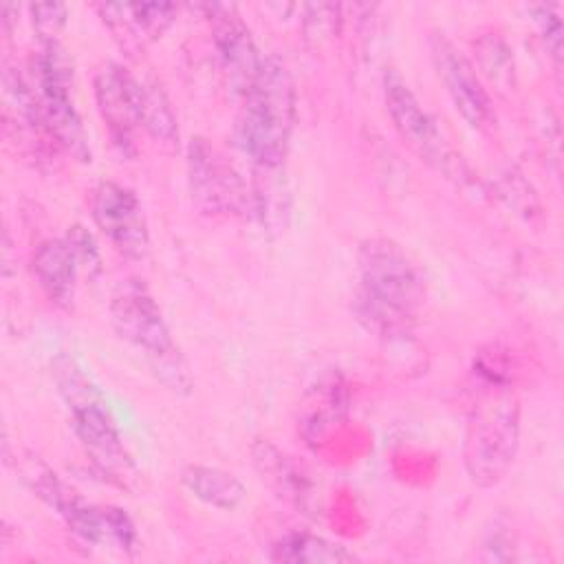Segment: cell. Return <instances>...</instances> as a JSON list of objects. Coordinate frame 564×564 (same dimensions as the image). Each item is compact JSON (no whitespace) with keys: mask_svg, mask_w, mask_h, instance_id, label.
<instances>
[{"mask_svg":"<svg viewBox=\"0 0 564 564\" xmlns=\"http://www.w3.org/2000/svg\"><path fill=\"white\" fill-rule=\"evenodd\" d=\"M425 275L397 240L366 238L357 251V286L352 311L377 337L405 339L425 302Z\"/></svg>","mask_w":564,"mask_h":564,"instance_id":"6da1fadb","label":"cell"},{"mask_svg":"<svg viewBox=\"0 0 564 564\" xmlns=\"http://www.w3.org/2000/svg\"><path fill=\"white\" fill-rule=\"evenodd\" d=\"M478 388L465 425L463 465L469 480L489 489L511 469L520 445V399L498 364L476 366Z\"/></svg>","mask_w":564,"mask_h":564,"instance_id":"7a4b0ae2","label":"cell"},{"mask_svg":"<svg viewBox=\"0 0 564 564\" xmlns=\"http://www.w3.org/2000/svg\"><path fill=\"white\" fill-rule=\"evenodd\" d=\"M236 143L258 170H280L295 126V82L278 55H264L240 97Z\"/></svg>","mask_w":564,"mask_h":564,"instance_id":"3957f363","label":"cell"},{"mask_svg":"<svg viewBox=\"0 0 564 564\" xmlns=\"http://www.w3.org/2000/svg\"><path fill=\"white\" fill-rule=\"evenodd\" d=\"M53 381L66 403L70 427L93 465L108 480L130 487L137 478V467L99 388L68 355L53 359Z\"/></svg>","mask_w":564,"mask_h":564,"instance_id":"277c9868","label":"cell"},{"mask_svg":"<svg viewBox=\"0 0 564 564\" xmlns=\"http://www.w3.org/2000/svg\"><path fill=\"white\" fill-rule=\"evenodd\" d=\"M110 324L150 366L154 377L176 394H189L194 379L172 330L143 280H121L110 295Z\"/></svg>","mask_w":564,"mask_h":564,"instance_id":"5b68a950","label":"cell"},{"mask_svg":"<svg viewBox=\"0 0 564 564\" xmlns=\"http://www.w3.org/2000/svg\"><path fill=\"white\" fill-rule=\"evenodd\" d=\"M20 474L26 487L42 502H46L86 544L110 546L123 553H132L137 549V529L123 509L86 500L35 456L22 460Z\"/></svg>","mask_w":564,"mask_h":564,"instance_id":"8992f818","label":"cell"},{"mask_svg":"<svg viewBox=\"0 0 564 564\" xmlns=\"http://www.w3.org/2000/svg\"><path fill=\"white\" fill-rule=\"evenodd\" d=\"M31 90L40 130L77 161L90 163V143L82 115L73 99V66L66 51L57 44H44L33 59Z\"/></svg>","mask_w":564,"mask_h":564,"instance_id":"52a82bcc","label":"cell"},{"mask_svg":"<svg viewBox=\"0 0 564 564\" xmlns=\"http://www.w3.org/2000/svg\"><path fill=\"white\" fill-rule=\"evenodd\" d=\"M383 101L392 126L421 161L441 172L445 178L456 183L469 181L467 163L449 145L436 119L421 106L408 82L394 68L386 70L383 75Z\"/></svg>","mask_w":564,"mask_h":564,"instance_id":"ba28073f","label":"cell"},{"mask_svg":"<svg viewBox=\"0 0 564 564\" xmlns=\"http://www.w3.org/2000/svg\"><path fill=\"white\" fill-rule=\"evenodd\" d=\"M187 178L192 203L200 214L242 216L253 203L236 167L203 137H194L187 145Z\"/></svg>","mask_w":564,"mask_h":564,"instance_id":"9c48e42d","label":"cell"},{"mask_svg":"<svg viewBox=\"0 0 564 564\" xmlns=\"http://www.w3.org/2000/svg\"><path fill=\"white\" fill-rule=\"evenodd\" d=\"M93 220L126 258L141 260L150 249V229L137 194L115 181H104L93 194Z\"/></svg>","mask_w":564,"mask_h":564,"instance_id":"30bf717a","label":"cell"},{"mask_svg":"<svg viewBox=\"0 0 564 564\" xmlns=\"http://www.w3.org/2000/svg\"><path fill=\"white\" fill-rule=\"evenodd\" d=\"M430 57L456 112L471 128L487 130L494 121V108L474 64L443 33L430 35Z\"/></svg>","mask_w":564,"mask_h":564,"instance_id":"8fae6325","label":"cell"},{"mask_svg":"<svg viewBox=\"0 0 564 564\" xmlns=\"http://www.w3.org/2000/svg\"><path fill=\"white\" fill-rule=\"evenodd\" d=\"M143 82L121 64L108 62L95 75V101L106 121L112 145L130 156L134 152V128H141Z\"/></svg>","mask_w":564,"mask_h":564,"instance_id":"7c38bea8","label":"cell"},{"mask_svg":"<svg viewBox=\"0 0 564 564\" xmlns=\"http://www.w3.org/2000/svg\"><path fill=\"white\" fill-rule=\"evenodd\" d=\"M205 11L212 24V40L227 86L238 97H242L258 75L262 55L258 53L251 31L234 4H207Z\"/></svg>","mask_w":564,"mask_h":564,"instance_id":"4fadbf2b","label":"cell"},{"mask_svg":"<svg viewBox=\"0 0 564 564\" xmlns=\"http://www.w3.org/2000/svg\"><path fill=\"white\" fill-rule=\"evenodd\" d=\"M251 458L262 482H267L280 500L293 505L304 513L313 511L315 485L308 474L291 460V456L280 452L271 441L258 438L251 447Z\"/></svg>","mask_w":564,"mask_h":564,"instance_id":"5bb4252c","label":"cell"},{"mask_svg":"<svg viewBox=\"0 0 564 564\" xmlns=\"http://www.w3.org/2000/svg\"><path fill=\"white\" fill-rule=\"evenodd\" d=\"M33 275L40 289L57 306H70L77 289L79 264L66 238H48L33 253Z\"/></svg>","mask_w":564,"mask_h":564,"instance_id":"9a60e30c","label":"cell"},{"mask_svg":"<svg viewBox=\"0 0 564 564\" xmlns=\"http://www.w3.org/2000/svg\"><path fill=\"white\" fill-rule=\"evenodd\" d=\"M97 9L115 35L137 44H143L165 33L178 11V7L172 2L99 4Z\"/></svg>","mask_w":564,"mask_h":564,"instance_id":"2e32d148","label":"cell"},{"mask_svg":"<svg viewBox=\"0 0 564 564\" xmlns=\"http://www.w3.org/2000/svg\"><path fill=\"white\" fill-rule=\"evenodd\" d=\"M269 560L289 562V564H344V562H355L357 555L346 546L330 542L322 535L293 531L271 544Z\"/></svg>","mask_w":564,"mask_h":564,"instance_id":"e0dca14e","label":"cell"},{"mask_svg":"<svg viewBox=\"0 0 564 564\" xmlns=\"http://www.w3.org/2000/svg\"><path fill=\"white\" fill-rule=\"evenodd\" d=\"M181 480L192 491V496L223 511L240 507L247 498L245 485L231 471H225L220 467L187 465L181 474Z\"/></svg>","mask_w":564,"mask_h":564,"instance_id":"ac0fdd59","label":"cell"},{"mask_svg":"<svg viewBox=\"0 0 564 564\" xmlns=\"http://www.w3.org/2000/svg\"><path fill=\"white\" fill-rule=\"evenodd\" d=\"M141 128L163 148L178 145V128L172 106L156 82H143L141 99Z\"/></svg>","mask_w":564,"mask_h":564,"instance_id":"d6986e66","label":"cell"},{"mask_svg":"<svg viewBox=\"0 0 564 564\" xmlns=\"http://www.w3.org/2000/svg\"><path fill=\"white\" fill-rule=\"evenodd\" d=\"M302 22H304L306 37L313 40L315 44H322L337 33V29L341 24V7L328 4V2L306 4Z\"/></svg>","mask_w":564,"mask_h":564,"instance_id":"ffe728a7","label":"cell"},{"mask_svg":"<svg viewBox=\"0 0 564 564\" xmlns=\"http://www.w3.org/2000/svg\"><path fill=\"white\" fill-rule=\"evenodd\" d=\"M31 22H33V31L37 35V40L44 44H57L62 29L66 26V18H68V9L62 2H40V4H31Z\"/></svg>","mask_w":564,"mask_h":564,"instance_id":"44dd1931","label":"cell"},{"mask_svg":"<svg viewBox=\"0 0 564 564\" xmlns=\"http://www.w3.org/2000/svg\"><path fill=\"white\" fill-rule=\"evenodd\" d=\"M476 48H478V57H480L482 70L494 82H502V79L511 77V70H513L511 51H509V46L498 35H487V37L478 40Z\"/></svg>","mask_w":564,"mask_h":564,"instance_id":"7402d4cb","label":"cell"},{"mask_svg":"<svg viewBox=\"0 0 564 564\" xmlns=\"http://www.w3.org/2000/svg\"><path fill=\"white\" fill-rule=\"evenodd\" d=\"M66 242H68V247L75 253L79 269H84L88 275H97L101 271V258H99L97 242H95L93 234L84 225L68 227Z\"/></svg>","mask_w":564,"mask_h":564,"instance_id":"603a6c76","label":"cell"},{"mask_svg":"<svg viewBox=\"0 0 564 564\" xmlns=\"http://www.w3.org/2000/svg\"><path fill=\"white\" fill-rule=\"evenodd\" d=\"M533 20L540 29V35L546 44V51L553 55L555 62H560V53H562V20L557 15V11L549 4H533L531 7Z\"/></svg>","mask_w":564,"mask_h":564,"instance_id":"cb8c5ba5","label":"cell"},{"mask_svg":"<svg viewBox=\"0 0 564 564\" xmlns=\"http://www.w3.org/2000/svg\"><path fill=\"white\" fill-rule=\"evenodd\" d=\"M513 533L509 531V527H502L500 522H494V529L487 531L482 549L485 555L482 560H494V562H505L513 557Z\"/></svg>","mask_w":564,"mask_h":564,"instance_id":"d4e9b609","label":"cell"}]
</instances>
